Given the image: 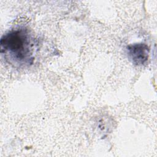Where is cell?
Returning a JSON list of instances; mask_svg holds the SVG:
<instances>
[{
  "instance_id": "2",
  "label": "cell",
  "mask_w": 157,
  "mask_h": 157,
  "mask_svg": "<svg viewBox=\"0 0 157 157\" xmlns=\"http://www.w3.org/2000/svg\"><path fill=\"white\" fill-rule=\"evenodd\" d=\"M128 58L132 63L137 66H142L148 59L150 49L144 43H137L128 45L126 47Z\"/></svg>"
},
{
  "instance_id": "1",
  "label": "cell",
  "mask_w": 157,
  "mask_h": 157,
  "mask_svg": "<svg viewBox=\"0 0 157 157\" xmlns=\"http://www.w3.org/2000/svg\"><path fill=\"white\" fill-rule=\"evenodd\" d=\"M34 39L28 29L23 27L16 28L1 37V53L15 67L29 66L34 59Z\"/></svg>"
}]
</instances>
